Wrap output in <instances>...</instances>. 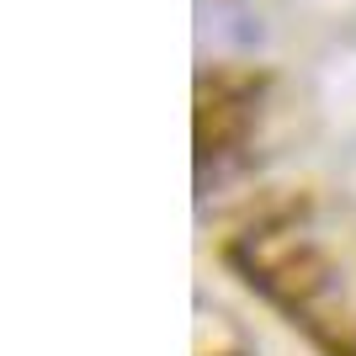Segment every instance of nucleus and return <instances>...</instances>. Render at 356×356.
<instances>
[]
</instances>
